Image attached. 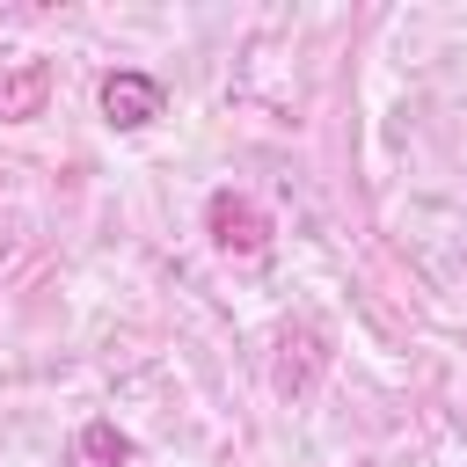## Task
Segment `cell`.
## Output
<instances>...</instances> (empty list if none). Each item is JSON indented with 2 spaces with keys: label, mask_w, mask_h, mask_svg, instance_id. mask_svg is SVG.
I'll use <instances>...</instances> for the list:
<instances>
[{
  "label": "cell",
  "mask_w": 467,
  "mask_h": 467,
  "mask_svg": "<svg viewBox=\"0 0 467 467\" xmlns=\"http://www.w3.org/2000/svg\"><path fill=\"white\" fill-rule=\"evenodd\" d=\"M80 460H95V467L131 460V438H124V431H109V423H88V431H80Z\"/></svg>",
  "instance_id": "4"
},
{
  "label": "cell",
  "mask_w": 467,
  "mask_h": 467,
  "mask_svg": "<svg viewBox=\"0 0 467 467\" xmlns=\"http://www.w3.org/2000/svg\"><path fill=\"white\" fill-rule=\"evenodd\" d=\"M44 88H51L44 58H0V124L36 117V109H44Z\"/></svg>",
  "instance_id": "3"
},
{
  "label": "cell",
  "mask_w": 467,
  "mask_h": 467,
  "mask_svg": "<svg viewBox=\"0 0 467 467\" xmlns=\"http://www.w3.org/2000/svg\"><path fill=\"white\" fill-rule=\"evenodd\" d=\"M161 102H168V88H161L153 73H109V80H102V117H109L117 131L153 124V117H161Z\"/></svg>",
  "instance_id": "2"
},
{
  "label": "cell",
  "mask_w": 467,
  "mask_h": 467,
  "mask_svg": "<svg viewBox=\"0 0 467 467\" xmlns=\"http://www.w3.org/2000/svg\"><path fill=\"white\" fill-rule=\"evenodd\" d=\"M204 226H212V241H219L226 255H263V248H270V212H263L255 197H241V190H212Z\"/></svg>",
  "instance_id": "1"
}]
</instances>
